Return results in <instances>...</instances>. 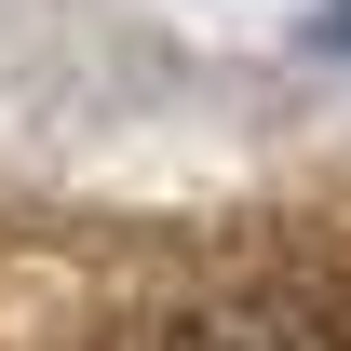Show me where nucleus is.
<instances>
[{"label":"nucleus","mask_w":351,"mask_h":351,"mask_svg":"<svg viewBox=\"0 0 351 351\" xmlns=\"http://www.w3.org/2000/svg\"><path fill=\"white\" fill-rule=\"evenodd\" d=\"M95 351H351L324 311L298 298H189V311H135V324H108Z\"/></svg>","instance_id":"obj_1"},{"label":"nucleus","mask_w":351,"mask_h":351,"mask_svg":"<svg viewBox=\"0 0 351 351\" xmlns=\"http://www.w3.org/2000/svg\"><path fill=\"white\" fill-rule=\"evenodd\" d=\"M311 41H324V54H351V0H324V14H311Z\"/></svg>","instance_id":"obj_2"}]
</instances>
